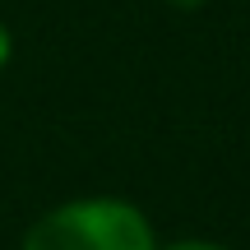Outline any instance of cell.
<instances>
[{
  "label": "cell",
  "mask_w": 250,
  "mask_h": 250,
  "mask_svg": "<svg viewBox=\"0 0 250 250\" xmlns=\"http://www.w3.org/2000/svg\"><path fill=\"white\" fill-rule=\"evenodd\" d=\"M9 51H14V42H9L5 23H0V70H5V65H9Z\"/></svg>",
  "instance_id": "7a4b0ae2"
},
{
  "label": "cell",
  "mask_w": 250,
  "mask_h": 250,
  "mask_svg": "<svg viewBox=\"0 0 250 250\" xmlns=\"http://www.w3.org/2000/svg\"><path fill=\"white\" fill-rule=\"evenodd\" d=\"M167 5H176V9H195V5H204V0H167Z\"/></svg>",
  "instance_id": "277c9868"
},
{
  "label": "cell",
  "mask_w": 250,
  "mask_h": 250,
  "mask_svg": "<svg viewBox=\"0 0 250 250\" xmlns=\"http://www.w3.org/2000/svg\"><path fill=\"white\" fill-rule=\"evenodd\" d=\"M167 250H223V246H213V241H176V246H167Z\"/></svg>",
  "instance_id": "3957f363"
},
{
  "label": "cell",
  "mask_w": 250,
  "mask_h": 250,
  "mask_svg": "<svg viewBox=\"0 0 250 250\" xmlns=\"http://www.w3.org/2000/svg\"><path fill=\"white\" fill-rule=\"evenodd\" d=\"M23 250H158L148 218L125 199H74L37 218Z\"/></svg>",
  "instance_id": "6da1fadb"
}]
</instances>
